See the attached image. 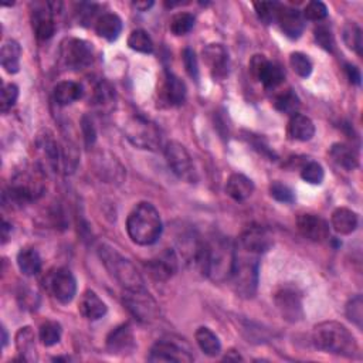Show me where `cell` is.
Instances as JSON below:
<instances>
[{
  "instance_id": "8",
  "label": "cell",
  "mask_w": 363,
  "mask_h": 363,
  "mask_svg": "<svg viewBox=\"0 0 363 363\" xmlns=\"http://www.w3.org/2000/svg\"><path fill=\"white\" fill-rule=\"evenodd\" d=\"M122 301L129 313L142 324H152L159 318V306L145 287L138 290H125Z\"/></svg>"
},
{
  "instance_id": "39",
  "label": "cell",
  "mask_w": 363,
  "mask_h": 363,
  "mask_svg": "<svg viewBox=\"0 0 363 363\" xmlns=\"http://www.w3.org/2000/svg\"><path fill=\"white\" fill-rule=\"evenodd\" d=\"M254 9H255L258 19L262 23L271 24V23L277 22L281 5L279 2H257V3H254Z\"/></svg>"
},
{
  "instance_id": "55",
  "label": "cell",
  "mask_w": 363,
  "mask_h": 363,
  "mask_svg": "<svg viewBox=\"0 0 363 363\" xmlns=\"http://www.w3.org/2000/svg\"><path fill=\"white\" fill-rule=\"evenodd\" d=\"M224 360H243V357L240 356V353L239 352H236V350H230L229 353H227L225 356H224Z\"/></svg>"
},
{
  "instance_id": "1",
  "label": "cell",
  "mask_w": 363,
  "mask_h": 363,
  "mask_svg": "<svg viewBox=\"0 0 363 363\" xmlns=\"http://www.w3.org/2000/svg\"><path fill=\"white\" fill-rule=\"evenodd\" d=\"M236 258V246L225 237L200 242L192 262L203 276L214 283L229 281Z\"/></svg>"
},
{
  "instance_id": "26",
  "label": "cell",
  "mask_w": 363,
  "mask_h": 363,
  "mask_svg": "<svg viewBox=\"0 0 363 363\" xmlns=\"http://www.w3.org/2000/svg\"><path fill=\"white\" fill-rule=\"evenodd\" d=\"M331 224L334 227V230L338 235L342 236H349L352 235L359 224V217L355 212H352L350 209L346 207H338L336 210H334L332 217H331Z\"/></svg>"
},
{
  "instance_id": "42",
  "label": "cell",
  "mask_w": 363,
  "mask_h": 363,
  "mask_svg": "<svg viewBox=\"0 0 363 363\" xmlns=\"http://www.w3.org/2000/svg\"><path fill=\"white\" fill-rule=\"evenodd\" d=\"M345 312H346L348 320L360 329L362 325H363V299H362V295L352 297L346 304Z\"/></svg>"
},
{
  "instance_id": "21",
  "label": "cell",
  "mask_w": 363,
  "mask_h": 363,
  "mask_svg": "<svg viewBox=\"0 0 363 363\" xmlns=\"http://www.w3.org/2000/svg\"><path fill=\"white\" fill-rule=\"evenodd\" d=\"M54 12L50 9L49 3L41 8H36L31 13V23L36 37L38 40H49L56 33V23L53 17Z\"/></svg>"
},
{
  "instance_id": "46",
  "label": "cell",
  "mask_w": 363,
  "mask_h": 363,
  "mask_svg": "<svg viewBox=\"0 0 363 363\" xmlns=\"http://www.w3.org/2000/svg\"><path fill=\"white\" fill-rule=\"evenodd\" d=\"M315 40L327 52H332L335 47V37L331 27L320 24L315 29Z\"/></svg>"
},
{
  "instance_id": "44",
  "label": "cell",
  "mask_w": 363,
  "mask_h": 363,
  "mask_svg": "<svg viewBox=\"0 0 363 363\" xmlns=\"http://www.w3.org/2000/svg\"><path fill=\"white\" fill-rule=\"evenodd\" d=\"M302 16L306 20L323 22L328 16V8H327V5L324 2H320V0H313V2H309L305 6V9L302 12Z\"/></svg>"
},
{
  "instance_id": "28",
  "label": "cell",
  "mask_w": 363,
  "mask_h": 363,
  "mask_svg": "<svg viewBox=\"0 0 363 363\" xmlns=\"http://www.w3.org/2000/svg\"><path fill=\"white\" fill-rule=\"evenodd\" d=\"M16 348L23 362L37 360L36 352V334L31 327H23L16 334Z\"/></svg>"
},
{
  "instance_id": "7",
  "label": "cell",
  "mask_w": 363,
  "mask_h": 363,
  "mask_svg": "<svg viewBox=\"0 0 363 363\" xmlns=\"http://www.w3.org/2000/svg\"><path fill=\"white\" fill-rule=\"evenodd\" d=\"M124 133L126 140L140 149L158 151L163 144L162 132L156 124L141 115L131 117L124 124Z\"/></svg>"
},
{
  "instance_id": "56",
  "label": "cell",
  "mask_w": 363,
  "mask_h": 363,
  "mask_svg": "<svg viewBox=\"0 0 363 363\" xmlns=\"http://www.w3.org/2000/svg\"><path fill=\"white\" fill-rule=\"evenodd\" d=\"M2 335H3V338H2V343H3V348L8 345V331H6V328L3 327L2 328Z\"/></svg>"
},
{
  "instance_id": "45",
  "label": "cell",
  "mask_w": 363,
  "mask_h": 363,
  "mask_svg": "<svg viewBox=\"0 0 363 363\" xmlns=\"http://www.w3.org/2000/svg\"><path fill=\"white\" fill-rule=\"evenodd\" d=\"M269 195L271 198H274L277 202H281V203H292L295 200V193L294 191L281 184V182H272V184L269 185Z\"/></svg>"
},
{
  "instance_id": "14",
  "label": "cell",
  "mask_w": 363,
  "mask_h": 363,
  "mask_svg": "<svg viewBox=\"0 0 363 363\" xmlns=\"http://www.w3.org/2000/svg\"><path fill=\"white\" fill-rule=\"evenodd\" d=\"M188 89L177 75L166 73L159 88V101L165 107H179L185 103Z\"/></svg>"
},
{
  "instance_id": "40",
  "label": "cell",
  "mask_w": 363,
  "mask_h": 363,
  "mask_svg": "<svg viewBox=\"0 0 363 363\" xmlns=\"http://www.w3.org/2000/svg\"><path fill=\"white\" fill-rule=\"evenodd\" d=\"M115 100V89L110 82L101 81L94 89V104L100 108L111 107Z\"/></svg>"
},
{
  "instance_id": "5",
  "label": "cell",
  "mask_w": 363,
  "mask_h": 363,
  "mask_svg": "<svg viewBox=\"0 0 363 363\" xmlns=\"http://www.w3.org/2000/svg\"><path fill=\"white\" fill-rule=\"evenodd\" d=\"M258 257V254L236 246V258L229 281H232L235 291L243 298H253L257 292L260 276Z\"/></svg>"
},
{
  "instance_id": "6",
  "label": "cell",
  "mask_w": 363,
  "mask_h": 363,
  "mask_svg": "<svg viewBox=\"0 0 363 363\" xmlns=\"http://www.w3.org/2000/svg\"><path fill=\"white\" fill-rule=\"evenodd\" d=\"M98 254L110 274L119 283L121 287L125 290H138L145 287L136 267L131 262V260L125 258L115 249L108 244H101Z\"/></svg>"
},
{
  "instance_id": "16",
  "label": "cell",
  "mask_w": 363,
  "mask_h": 363,
  "mask_svg": "<svg viewBox=\"0 0 363 363\" xmlns=\"http://www.w3.org/2000/svg\"><path fill=\"white\" fill-rule=\"evenodd\" d=\"M272 244H274V240H272V236L267 229L261 225H250L240 236L237 246L261 255L262 253H267Z\"/></svg>"
},
{
  "instance_id": "9",
  "label": "cell",
  "mask_w": 363,
  "mask_h": 363,
  "mask_svg": "<svg viewBox=\"0 0 363 363\" xmlns=\"http://www.w3.org/2000/svg\"><path fill=\"white\" fill-rule=\"evenodd\" d=\"M165 158L169 168L179 179L189 182V184H195L198 180V173L192 156L184 145L175 141L168 142L165 145Z\"/></svg>"
},
{
  "instance_id": "48",
  "label": "cell",
  "mask_w": 363,
  "mask_h": 363,
  "mask_svg": "<svg viewBox=\"0 0 363 363\" xmlns=\"http://www.w3.org/2000/svg\"><path fill=\"white\" fill-rule=\"evenodd\" d=\"M81 129H82V136H84L85 145L91 147L97 140V131H96V126H94V124H93V121H91L89 117H87V115L82 117Z\"/></svg>"
},
{
  "instance_id": "17",
  "label": "cell",
  "mask_w": 363,
  "mask_h": 363,
  "mask_svg": "<svg viewBox=\"0 0 363 363\" xmlns=\"http://www.w3.org/2000/svg\"><path fill=\"white\" fill-rule=\"evenodd\" d=\"M149 362H192L193 356L188 349L172 339H159L151 349Z\"/></svg>"
},
{
  "instance_id": "20",
  "label": "cell",
  "mask_w": 363,
  "mask_h": 363,
  "mask_svg": "<svg viewBox=\"0 0 363 363\" xmlns=\"http://www.w3.org/2000/svg\"><path fill=\"white\" fill-rule=\"evenodd\" d=\"M107 349L112 355H129L135 349V338L128 324L119 325L111 331L107 338Z\"/></svg>"
},
{
  "instance_id": "49",
  "label": "cell",
  "mask_w": 363,
  "mask_h": 363,
  "mask_svg": "<svg viewBox=\"0 0 363 363\" xmlns=\"http://www.w3.org/2000/svg\"><path fill=\"white\" fill-rule=\"evenodd\" d=\"M184 64H185V68L188 71V74L198 81L199 78V64H198V59H196V54L192 49H185L184 50Z\"/></svg>"
},
{
  "instance_id": "35",
  "label": "cell",
  "mask_w": 363,
  "mask_h": 363,
  "mask_svg": "<svg viewBox=\"0 0 363 363\" xmlns=\"http://www.w3.org/2000/svg\"><path fill=\"white\" fill-rule=\"evenodd\" d=\"M274 107L276 110H279L283 114H288V115H295L298 114V110L301 107L299 98L298 96L294 93L292 89H287L280 93L276 100H274Z\"/></svg>"
},
{
  "instance_id": "11",
  "label": "cell",
  "mask_w": 363,
  "mask_h": 363,
  "mask_svg": "<svg viewBox=\"0 0 363 363\" xmlns=\"http://www.w3.org/2000/svg\"><path fill=\"white\" fill-rule=\"evenodd\" d=\"M250 71L253 77L260 81L267 89L279 88L286 78V73L280 64L267 60L261 54L253 56L250 61Z\"/></svg>"
},
{
  "instance_id": "51",
  "label": "cell",
  "mask_w": 363,
  "mask_h": 363,
  "mask_svg": "<svg viewBox=\"0 0 363 363\" xmlns=\"http://www.w3.org/2000/svg\"><path fill=\"white\" fill-rule=\"evenodd\" d=\"M19 301L22 304V308L36 309L38 306V295L30 290H24L19 292Z\"/></svg>"
},
{
  "instance_id": "24",
  "label": "cell",
  "mask_w": 363,
  "mask_h": 363,
  "mask_svg": "<svg viewBox=\"0 0 363 363\" xmlns=\"http://www.w3.org/2000/svg\"><path fill=\"white\" fill-rule=\"evenodd\" d=\"M254 192L253 180L242 173H233L225 184V193L236 202L247 200Z\"/></svg>"
},
{
  "instance_id": "38",
  "label": "cell",
  "mask_w": 363,
  "mask_h": 363,
  "mask_svg": "<svg viewBox=\"0 0 363 363\" xmlns=\"http://www.w3.org/2000/svg\"><path fill=\"white\" fill-rule=\"evenodd\" d=\"M343 41L348 45V49L353 50L359 56H362L363 40H362V29L356 23H346L343 27Z\"/></svg>"
},
{
  "instance_id": "29",
  "label": "cell",
  "mask_w": 363,
  "mask_h": 363,
  "mask_svg": "<svg viewBox=\"0 0 363 363\" xmlns=\"http://www.w3.org/2000/svg\"><path fill=\"white\" fill-rule=\"evenodd\" d=\"M20 57H22V47L16 40H8L2 52H0V63L9 74H16L20 70Z\"/></svg>"
},
{
  "instance_id": "15",
  "label": "cell",
  "mask_w": 363,
  "mask_h": 363,
  "mask_svg": "<svg viewBox=\"0 0 363 363\" xmlns=\"http://www.w3.org/2000/svg\"><path fill=\"white\" fill-rule=\"evenodd\" d=\"M297 225H298L299 233L305 239L315 242V243L327 242L331 236L329 224L321 216L309 214V213L301 214L297 220Z\"/></svg>"
},
{
  "instance_id": "32",
  "label": "cell",
  "mask_w": 363,
  "mask_h": 363,
  "mask_svg": "<svg viewBox=\"0 0 363 363\" xmlns=\"http://www.w3.org/2000/svg\"><path fill=\"white\" fill-rule=\"evenodd\" d=\"M17 265L24 276L33 277L41 269V257L34 249H22L17 254Z\"/></svg>"
},
{
  "instance_id": "19",
  "label": "cell",
  "mask_w": 363,
  "mask_h": 363,
  "mask_svg": "<svg viewBox=\"0 0 363 363\" xmlns=\"http://www.w3.org/2000/svg\"><path fill=\"white\" fill-rule=\"evenodd\" d=\"M149 276L156 281L169 280L177 271V257L173 250H165L147 262Z\"/></svg>"
},
{
  "instance_id": "13",
  "label": "cell",
  "mask_w": 363,
  "mask_h": 363,
  "mask_svg": "<svg viewBox=\"0 0 363 363\" xmlns=\"http://www.w3.org/2000/svg\"><path fill=\"white\" fill-rule=\"evenodd\" d=\"M49 288L59 302L70 304L77 294V281L70 269L60 268L50 276Z\"/></svg>"
},
{
  "instance_id": "36",
  "label": "cell",
  "mask_w": 363,
  "mask_h": 363,
  "mask_svg": "<svg viewBox=\"0 0 363 363\" xmlns=\"http://www.w3.org/2000/svg\"><path fill=\"white\" fill-rule=\"evenodd\" d=\"M61 335H63V328L56 321H47L40 327V332H38L40 341L47 348L57 345L61 339Z\"/></svg>"
},
{
  "instance_id": "18",
  "label": "cell",
  "mask_w": 363,
  "mask_h": 363,
  "mask_svg": "<svg viewBox=\"0 0 363 363\" xmlns=\"http://www.w3.org/2000/svg\"><path fill=\"white\" fill-rule=\"evenodd\" d=\"M203 60L216 80L229 75V53L223 44H209L203 50Z\"/></svg>"
},
{
  "instance_id": "22",
  "label": "cell",
  "mask_w": 363,
  "mask_h": 363,
  "mask_svg": "<svg viewBox=\"0 0 363 363\" xmlns=\"http://www.w3.org/2000/svg\"><path fill=\"white\" fill-rule=\"evenodd\" d=\"M277 23L280 24L283 33L290 38H298L305 27V19L302 13L294 8H287L281 5Z\"/></svg>"
},
{
  "instance_id": "47",
  "label": "cell",
  "mask_w": 363,
  "mask_h": 363,
  "mask_svg": "<svg viewBox=\"0 0 363 363\" xmlns=\"http://www.w3.org/2000/svg\"><path fill=\"white\" fill-rule=\"evenodd\" d=\"M17 98H19V87L16 84H6L2 89V101H0L2 112L6 114L8 111H10L17 103Z\"/></svg>"
},
{
  "instance_id": "33",
  "label": "cell",
  "mask_w": 363,
  "mask_h": 363,
  "mask_svg": "<svg viewBox=\"0 0 363 363\" xmlns=\"http://www.w3.org/2000/svg\"><path fill=\"white\" fill-rule=\"evenodd\" d=\"M195 336H196V342H198L199 348L202 349V352L205 355L214 357L221 352V343H220L217 335L212 329L202 327L196 331Z\"/></svg>"
},
{
  "instance_id": "3",
  "label": "cell",
  "mask_w": 363,
  "mask_h": 363,
  "mask_svg": "<svg viewBox=\"0 0 363 363\" xmlns=\"http://www.w3.org/2000/svg\"><path fill=\"white\" fill-rule=\"evenodd\" d=\"M313 345L328 353L353 357L359 352L357 342L349 329L335 321L318 324L312 332Z\"/></svg>"
},
{
  "instance_id": "12",
  "label": "cell",
  "mask_w": 363,
  "mask_h": 363,
  "mask_svg": "<svg viewBox=\"0 0 363 363\" xmlns=\"http://www.w3.org/2000/svg\"><path fill=\"white\" fill-rule=\"evenodd\" d=\"M274 302L281 316L288 323H299L304 318L301 295L292 288H281L274 295Z\"/></svg>"
},
{
  "instance_id": "37",
  "label": "cell",
  "mask_w": 363,
  "mask_h": 363,
  "mask_svg": "<svg viewBox=\"0 0 363 363\" xmlns=\"http://www.w3.org/2000/svg\"><path fill=\"white\" fill-rule=\"evenodd\" d=\"M193 26H195V16L186 12L176 13L169 23V29L175 36L188 34L193 29Z\"/></svg>"
},
{
  "instance_id": "43",
  "label": "cell",
  "mask_w": 363,
  "mask_h": 363,
  "mask_svg": "<svg viewBox=\"0 0 363 363\" xmlns=\"http://www.w3.org/2000/svg\"><path fill=\"white\" fill-rule=\"evenodd\" d=\"M290 66L294 70V73L302 78H308L312 73V63L304 53H292L290 56Z\"/></svg>"
},
{
  "instance_id": "34",
  "label": "cell",
  "mask_w": 363,
  "mask_h": 363,
  "mask_svg": "<svg viewBox=\"0 0 363 363\" xmlns=\"http://www.w3.org/2000/svg\"><path fill=\"white\" fill-rule=\"evenodd\" d=\"M128 45L133 52L144 53V54H151L154 52V41L148 34V31L142 29H136L129 34Z\"/></svg>"
},
{
  "instance_id": "30",
  "label": "cell",
  "mask_w": 363,
  "mask_h": 363,
  "mask_svg": "<svg viewBox=\"0 0 363 363\" xmlns=\"http://www.w3.org/2000/svg\"><path fill=\"white\" fill-rule=\"evenodd\" d=\"M96 31L100 37L108 41H114L122 31V20L115 13H105L97 19Z\"/></svg>"
},
{
  "instance_id": "41",
  "label": "cell",
  "mask_w": 363,
  "mask_h": 363,
  "mask_svg": "<svg viewBox=\"0 0 363 363\" xmlns=\"http://www.w3.org/2000/svg\"><path fill=\"white\" fill-rule=\"evenodd\" d=\"M301 177L311 185H321L325 177V170L321 163L318 162H308L302 166Z\"/></svg>"
},
{
  "instance_id": "10",
  "label": "cell",
  "mask_w": 363,
  "mask_h": 363,
  "mask_svg": "<svg viewBox=\"0 0 363 363\" xmlns=\"http://www.w3.org/2000/svg\"><path fill=\"white\" fill-rule=\"evenodd\" d=\"M61 57L71 70H82L93 63V44L82 38H67L61 44Z\"/></svg>"
},
{
  "instance_id": "2",
  "label": "cell",
  "mask_w": 363,
  "mask_h": 363,
  "mask_svg": "<svg viewBox=\"0 0 363 363\" xmlns=\"http://www.w3.org/2000/svg\"><path fill=\"white\" fill-rule=\"evenodd\" d=\"M162 218L156 207L148 202L136 205L126 218L129 239L138 246H152L162 236Z\"/></svg>"
},
{
  "instance_id": "53",
  "label": "cell",
  "mask_w": 363,
  "mask_h": 363,
  "mask_svg": "<svg viewBox=\"0 0 363 363\" xmlns=\"http://www.w3.org/2000/svg\"><path fill=\"white\" fill-rule=\"evenodd\" d=\"M10 233H12V225H10L6 220H3V224H2V239H3L2 243H3V244L8 242Z\"/></svg>"
},
{
  "instance_id": "52",
  "label": "cell",
  "mask_w": 363,
  "mask_h": 363,
  "mask_svg": "<svg viewBox=\"0 0 363 363\" xmlns=\"http://www.w3.org/2000/svg\"><path fill=\"white\" fill-rule=\"evenodd\" d=\"M345 74H346L348 80H349L352 84L360 85L362 75H360V70H359L356 66H353V64H345Z\"/></svg>"
},
{
  "instance_id": "31",
  "label": "cell",
  "mask_w": 363,
  "mask_h": 363,
  "mask_svg": "<svg viewBox=\"0 0 363 363\" xmlns=\"http://www.w3.org/2000/svg\"><path fill=\"white\" fill-rule=\"evenodd\" d=\"M84 94V89L78 82L61 81L54 87V100L59 105H70L78 101Z\"/></svg>"
},
{
  "instance_id": "54",
  "label": "cell",
  "mask_w": 363,
  "mask_h": 363,
  "mask_svg": "<svg viewBox=\"0 0 363 363\" xmlns=\"http://www.w3.org/2000/svg\"><path fill=\"white\" fill-rule=\"evenodd\" d=\"M132 5H133L135 9H138L140 12H148L154 6V2H133Z\"/></svg>"
},
{
  "instance_id": "50",
  "label": "cell",
  "mask_w": 363,
  "mask_h": 363,
  "mask_svg": "<svg viewBox=\"0 0 363 363\" xmlns=\"http://www.w3.org/2000/svg\"><path fill=\"white\" fill-rule=\"evenodd\" d=\"M249 136H251V138H249V140H251V145L254 147V149H257L261 155H264L269 159H277V155L274 154V151L267 145L265 141H262V138H260V136H254V135H249Z\"/></svg>"
},
{
  "instance_id": "25",
  "label": "cell",
  "mask_w": 363,
  "mask_h": 363,
  "mask_svg": "<svg viewBox=\"0 0 363 363\" xmlns=\"http://www.w3.org/2000/svg\"><path fill=\"white\" fill-rule=\"evenodd\" d=\"M288 136L294 141L306 142L311 141L315 135V125L311 118L302 114H295L288 122Z\"/></svg>"
},
{
  "instance_id": "27",
  "label": "cell",
  "mask_w": 363,
  "mask_h": 363,
  "mask_svg": "<svg viewBox=\"0 0 363 363\" xmlns=\"http://www.w3.org/2000/svg\"><path fill=\"white\" fill-rule=\"evenodd\" d=\"M329 156L339 168L345 170H355L359 166L357 152L348 144H334L329 149Z\"/></svg>"
},
{
  "instance_id": "23",
  "label": "cell",
  "mask_w": 363,
  "mask_h": 363,
  "mask_svg": "<svg viewBox=\"0 0 363 363\" xmlns=\"http://www.w3.org/2000/svg\"><path fill=\"white\" fill-rule=\"evenodd\" d=\"M80 313L88 321H97L105 316L108 308L107 304L97 295V292L87 290L78 302Z\"/></svg>"
},
{
  "instance_id": "4",
  "label": "cell",
  "mask_w": 363,
  "mask_h": 363,
  "mask_svg": "<svg viewBox=\"0 0 363 363\" xmlns=\"http://www.w3.org/2000/svg\"><path fill=\"white\" fill-rule=\"evenodd\" d=\"M44 192V177L40 169H24L12 179L3 193V205L22 207L37 200Z\"/></svg>"
}]
</instances>
